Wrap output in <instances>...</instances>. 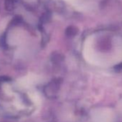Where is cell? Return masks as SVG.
Wrapping results in <instances>:
<instances>
[{
    "mask_svg": "<svg viewBox=\"0 0 122 122\" xmlns=\"http://www.w3.org/2000/svg\"><path fill=\"white\" fill-rule=\"evenodd\" d=\"M31 110V101L17 83L10 78L0 76V113L10 118H18Z\"/></svg>",
    "mask_w": 122,
    "mask_h": 122,
    "instance_id": "6da1fadb",
    "label": "cell"
},
{
    "mask_svg": "<svg viewBox=\"0 0 122 122\" xmlns=\"http://www.w3.org/2000/svg\"><path fill=\"white\" fill-rule=\"evenodd\" d=\"M58 89H59V83L55 81H52L47 86H45L44 91L47 97L53 98L56 95Z\"/></svg>",
    "mask_w": 122,
    "mask_h": 122,
    "instance_id": "7a4b0ae2",
    "label": "cell"
},
{
    "mask_svg": "<svg viewBox=\"0 0 122 122\" xmlns=\"http://www.w3.org/2000/svg\"><path fill=\"white\" fill-rule=\"evenodd\" d=\"M16 0H5V8L8 12H12L15 7Z\"/></svg>",
    "mask_w": 122,
    "mask_h": 122,
    "instance_id": "3957f363",
    "label": "cell"
}]
</instances>
